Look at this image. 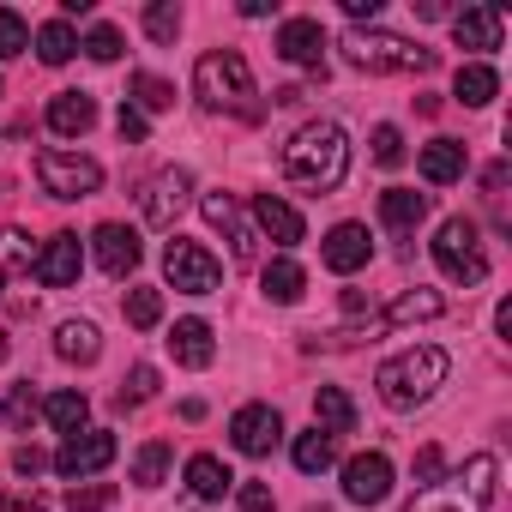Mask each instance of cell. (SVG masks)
Instances as JSON below:
<instances>
[{
  "label": "cell",
  "mask_w": 512,
  "mask_h": 512,
  "mask_svg": "<svg viewBox=\"0 0 512 512\" xmlns=\"http://www.w3.org/2000/svg\"><path fill=\"white\" fill-rule=\"evenodd\" d=\"M284 175L308 193H332L344 175H350V139L338 121H308L290 133L284 145Z\"/></svg>",
  "instance_id": "1"
},
{
  "label": "cell",
  "mask_w": 512,
  "mask_h": 512,
  "mask_svg": "<svg viewBox=\"0 0 512 512\" xmlns=\"http://www.w3.org/2000/svg\"><path fill=\"white\" fill-rule=\"evenodd\" d=\"M446 374H452L446 350L416 344V350L386 356V362H380V374H374V386H380V404H386V410H422V404L446 386Z\"/></svg>",
  "instance_id": "2"
},
{
  "label": "cell",
  "mask_w": 512,
  "mask_h": 512,
  "mask_svg": "<svg viewBox=\"0 0 512 512\" xmlns=\"http://www.w3.org/2000/svg\"><path fill=\"white\" fill-rule=\"evenodd\" d=\"M338 49H344V61L362 67V73H428V67L440 61L434 49H422V43H410V37H398V31H374V25H350Z\"/></svg>",
  "instance_id": "3"
},
{
  "label": "cell",
  "mask_w": 512,
  "mask_h": 512,
  "mask_svg": "<svg viewBox=\"0 0 512 512\" xmlns=\"http://www.w3.org/2000/svg\"><path fill=\"white\" fill-rule=\"evenodd\" d=\"M494 476H500L494 452H476L458 476H440V482L416 488V500L404 512H488L494 506Z\"/></svg>",
  "instance_id": "4"
},
{
  "label": "cell",
  "mask_w": 512,
  "mask_h": 512,
  "mask_svg": "<svg viewBox=\"0 0 512 512\" xmlns=\"http://www.w3.org/2000/svg\"><path fill=\"white\" fill-rule=\"evenodd\" d=\"M193 91H199L205 109H247L253 73H247V61H241L235 49H211V55H199V67H193Z\"/></svg>",
  "instance_id": "5"
},
{
  "label": "cell",
  "mask_w": 512,
  "mask_h": 512,
  "mask_svg": "<svg viewBox=\"0 0 512 512\" xmlns=\"http://www.w3.org/2000/svg\"><path fill=\"white\" fill-rule=\"evenodd\" d=\"M434 266L452 284H464V290H476L488 278V253H482V235H476L470 217H446L440 223V235H434Z\"/></svg>",
  "instance_id": "6"
},
{
  "label": "cell",
  "mask_w": 512,
  "mask_h": 512,
  "mask_svg": "<svg viewBox=\"0 0 512 512\" xmlns=\"http://www.w3.org/2000/svg\"><path fill=\"white\" fill-rule=\"evenodd\" d=\"M37 181H43V193H55V199H91V193L103 187V163L85 157V151L49 145V151L37 157Z\"/></svg>",
  "instance_id": "7"
},
{
  "label": "cell",
  "mask_w": 512,
  "mask_h": 512,
  "mask_svg": "<svg viewBox=\"0 0 512 512\" xmlns=\"http://www.w3.org/2000/svg\"><path fill=\"white\" fill-rule=\"evenodd\" d=\"M115 452H121V446H115V434H109V428H79V434H67V440H61V452H55L49 464H55L67 482H91L97 470H109V464H115Z\"/></svg>",
  "instance_id": "8"
},
{
  "label": "cell",
  "mask_w": 512,
  "mask_h": 512,
  "mask_svg": "<svg viewBox=\"0 0 512 512\" xmlns=\"http://www.w3.org/2000/svg\"><path fill=\"white\" fill-rule=\"evenodd\" d=\"M163 272H169V284H175L181 296H211V290L223 284V266L211 260L199 241H181V235L163 247Z\"/></svg>",
  "instance_id": "9"
},
{
  "label": "cell",
  "mask_w": 512,
  "mask_h": 512,
  "mask_svg": "<svg viewBox=\"0 0 512 512\" xmlns=\"http://www.w3.org/2000/svg\"><path fill=\"white\" fill-rule=\"evenodd\" d=\"M187 193H193V175L187 169H157L145 187H139V217L151 229H169L181 211H187Z\"/></svg>",
  "instance_id": "10"
},
{
  "label": "cell",
  "mask_w": 512,
  "mask_h": 512,
  "mask_svg": "<svg viewBox=\"0 0 512 512\" xmlns=\"http://www.w3.org/2000/svg\"><path fill=\"white\" fill-rule=\"evenodd\" d=\"M278 440H284V416H278L272 404H241V410L229 416V446L247 452V458H266Z\"/></svg>",
  "instance_id": "11"
},
{
  "label": "cell",
  "mask_w": 512,
  "mask_h": 512,
  "mask_svg": "<svg viewBox=\"0 0 512 512\" xmlns=\"http://www.w3.org/2000/svg\"><path fill=\"white\" fill-rule=\"evenodd\" d=\"M392 494V458L386 452H356L344 464V500L350 506H380Z\"/></svg>",
  "instance_id": "12"
},
{
  "label": "cell",
  "mask_w": 512,
  "mask_h": 512,
  "mask_svg": "<svg viewBox=\"0 0 512 512\" xmlns=\"http://www.w3.org/2000/svg\"><path fill=\"white\" fill-rule=\"evenodd\" d=\"M37 284H49V290H67V284H79V272H85V247H79V235H49L43 247H37Z\"/></svg>",
  "instance_id": "13"
},
{
  "label": "cell",
  "mask_w": 512,
  "mask_h": 512,
  "mask_svg": "<svg viewBox=\"0 0 512 512\" xmlns=\"http://www.w3.org/2000/svg\"><path fill=\"white\" fill-rule=\"evenodd\" d=\"M320 260H326L338 278H350V272H362V266L374 260V241H368L362 223H338V229L320 241Z\"/></svg>",
  "instance_id": "14"
},
{
  "label": "cell",
  "mask_w": 512,
  "mask_h": 512,
  "mask_svg": "<svg viewBox=\"0 0 512 512\" xmlns=\"http://www.w3.org/2000/svg\"><path fill=\"white\" fill-rule=\"evenodd\" d=\"M91 241H97V266H103L109 278H133V272H139V253H145V247H139V229L103 223Z\"/></svg>",
  "instance_id": "15"
},
{
  "label": "cell",
  "mask_w": 512,
  "mask_h": 512,
  "mask_svg": "<svg viewBox=\"0 0 512 512\" xmlns=\"http://www.w3.org/2000/svg\"><path fill=\"white\" fill-rule=\"evenodd\" d=\"M278 55H284L290 67L326 73V31H320V19H290V25L278 31Z\"/></svg>",
  "instance_id": "16"
},
{
  "label": "cell",
  "mask_w": 512,
  "mask_h": 512,
  "mask_svg": "<svg viewBox=\"0 0 512 512\" xmlns=\"http://www.w3.org/2000/svg\"><path fill=\"white\" fill-rule=\"evenodd\" d=\"M253 223H260V235H272L278 247H296L308 229H302V211L290 205V199H278V193H260L253 199Z\"/></svg>",
  "instance_id": "17"
},
{
  "label": "cell",
  "mask_w": 512,
  "mask_h": 512,
  "mask_svg": "<svg viewBox=\"0 0 512 512\" xmlns=\"http://www.w3.org/2000/svg\"><path fill=\"white\" fill-rule=\"evenodd\" d=\"M452 37H458V49H476V55L500 49V7H464L452 19Z\"/></svg>",
  "instance_id": "18"
},
{
  "label": "cell",
  "mask_w": 512,
  "mask_h": 512,
  "mask_svg": "<svg viewBox=\"0 0 512 512\" xmlns=\"http://www.w3.org/2000/svg\"><path fill=\"white\" fill-rule=\"evenodd\" d=\"M416 163H422V181H428V187H452V181H464V145H458V139H428Z\"/></svg>",
  "instance_id": "19"
},
{
  "label": "cell",
  "mask_w": 512,
  "mask_h": 512,
  "mask_svg": "<svg viewBox=\"0 0 512 512\" xmlns=\"http://www.w3.org/2000/svg\"><path fill=\"white\" fill-rule=\"evenodd\" d=\"M55 356L91 368V362L103 356V332H97L91 320H61V326H55Z\"/></svg>",
  "instance_id": "20"
},
{
  "label": "cell",
  "mask_w": 512,
  "mask_h": 512,
  "mask_svg": "<svg viewBox=\"0 0 512 512\" xmlns=\"http://www.w3.org/2000/svg\"><path fill=\"white\" fill-rule=\"evenodd\" d=\"M169 356H175L181 368H211V356H217L211 326H205V320H175V332H169Z\"/></svg>",
  "instance_id": "21"
},
{
  "label": "cell",
  "mask_w": 512,
  "mask_h": 512,
  "mask_svg": "<svg viewBox=\"0 0 512 512\" xmlns=\"http://www.w3.org/2000/svg\"><path fill=\"white\" fill-rule=\"evenodd\" d=\"M452 91H458V103H464V109H488V103L500 97V73H494L488 61H464V67H458V79H452Z\"/></svg>",
  "instance_id": "22"
},
{
  "label": "cell",
  "mask_w": 512,
  "mask_h": 512,
  "mask_svg": "<svg viewBox=\"0 0 512 512\" xmlns=\"http://www.w3.org/2000/svg\"><path fill=\"white\" fill-rule=\"evenodd\" d=\"M91 121H97V103H91L85 91H61V97L49 103V127H55L61 139H79V133H91Z\"/></svg>",
  "instance_id": "23"
},
{
  "label": "cell",
  "mask_w": 512,
  "mask_h": 512,
  "mask_svg": "<svg viewBox=\"0 0 512 512\" xmlns=\"http://www.w3.org/2000/svg\"><path fill=\"white\" fill-rule=\"evenodd\" d=\"M428 217V193H416V187H386L380 193V223L386 229H416Z\"/></svg>",
  "instance_id": "24"
},
{
  "label": "cell",
  "mask_w": 512,
  "mask_h": 512,
  "mask_svg": "<svg viewBox=\"0 0 512 512\" xmlns=\"http://www.w3.org/2000/svg\"><path fill=\"white\" fill-rule=\"evenodd\" d=\"M290 458H296V470H302V476H320V470H332V464H338V434L308 428V434H296Z\"/></svg>",
  "instance_id": "25"
},
{
  "label": "cell",
  "mask_w": 512,
  "mask_h": 512,
  "mask_svg": "<svg viewBox=\"0 0 512 512\" xmlns=\"http://www.w3.org/2000/svg\"><path fill=\"white\" fill-rule=\"evenodd\" d=\"M187 488H193L199 500H223V494L235 488V476H229V464H223L217 452H199V458H187Z\"/></svg>",
  "instance_id": "26"
},
{
  "label": "cell",
  "mask_w": 512,
  "mask_h": 512,
  "mask_svg": "<svg viewBox=\"0 0 512 512\" xmlns=\"http://www.w3.org/2000/svg\"><path fill=\"white\" fill-rule=\"evenodd\" d=\"M314 416H320L326 434H350V428H356V404H350L344 386H320V392H314Z\"/></svg>",
  "instance_id": "27"
},
{
  "label": "cell",
  "mask_w": 512,
  "mask_h": 512,
  "mask_svg": "<svg viewBox=\"0 0 512 512\" xmlns=\"http://www.w3.org/2000/svg\"><path fill=\"white\" fill-rule=\"evenodd\" d=\"M260 284H266V296H272V302H284V308H290V302H302V290H308V272H302L296 260H272V266L260 272Z\"/></svg>",
  "instance_id": "28"
},
{
  "label": "cell",
  "mask_w": 512,
  "mask_h": 512,
  "mask_svg": "<svg viewBox=\"0 0 512 512\" xmlns=\"http://www.w3.org/2000/svg\"><path fill=\"white\" fill-rule=\"evenodd\" d=\"M37 55H43V67H67V61L79 55V37H73V25H67V19H49V25L37 31Z\"/></svg>",
  "instance_id": "29"
},
{
  "label": "cell",
  "mask_w": 512,
  "mask_h": 512,
  "mask_svg": "<svg viewBox=\"0 0 512 512\" xmlns=\"http://www.w3.org/2000/svg\"><path fill=\"white\" fill-rule=\"evenodd\" d=\"M440 308H446V302H440V290H410V296H398V302L386 308V320H380V326H392V332H398V326H410V320H434Z\"/></svg>",
  "instance_id": "30"
},
{
  "label": "cell",
  "mask_w": 512,
  "mask_h": 512,
  "mask_svg": "<svg viewBox=\"0 0 512 512\" xmlns=\"http://www.w3.org/2000/svg\"><path fill=\"white\" fill-rule=\"evenodd\" d=\"M43 416H49V428L79 434L85 416H91V404H85V392H49V398H43Z\"/></svg>",
  "instance_id": "31"
},
{
  "label": "cell",
  "mask_w": 512,
  "mask_h": 512,
  "mask_svg": "<svg viewBox=\"0 0 512 512\" xmlns=\"http://www.w3.org/2000/svg\"><path fill=\"white\" fill-rule=\"evenodd\" d=\"M139 115H163V109H175V85H163L157 73H139L133 79V97H127Z\"/></svg>",
  "instance_id": "32"
},
{
  "label": "cell",
  "mask_w": 512,
  "mask_h": 512,
  "mask_svg": "<svg viewBox=\"0 0 512 512\" xmlns=\"http://www.w3.org/2000/svg\"><path fill=\"white\" fill-rule=\"evenodd\" d=\"M163 476H169V446H163V440H145L139 458H133V482H139V488H157Z\"/></svg>",
  "instance_id": "33"
},
{
  "label": "cell",
  "mask_w": 512,
  "mask_h": 512,
  "mask_svg": "<svg viewBox=\"0 0 512 512\" xmlns=\"http://www.w3.org/2000/svg\"><path fill=\"white\" fill-rule=\"evenodd\" d=\"M145 37L151 43H175L181 37V7H175V0H151V7H145Z\"/></svg>",
  "instance_id": "34"
},
{
  "label": "cell",
  "mask_w": 512,
  "mask_h": 512,
  "mask_svg": "<svg viewBox=\"0 0 512 512\" xmlns=\"http://www.w3.org/2000/svg\"><path fill=\"white\" fill-rule=\"evenodd\" d=\"M115 506V482H73L67 488V512H109Z\"/></svg>",
  "instance_id": "35"
},
{
  "label": "cell",
  "mask_w": 512,
  "mask_h": 512,
  "mask_svg": "<svg viewBox=\"0 0 512 512\" xmlns=\"http://www.w3.org/2000/svg\"><path fill=\"white\" fill-rule=\"evenodd\" d=\"M7 266H19V272L37 266V247H31L25 229H0V272H7Z\"/></svg>",
  "instance_id": "36"
},
{
  "label": "cell",
  "mask_w": 512,
  "mask_h": 512,
  "mask_svg": "<svg viewBox=\"0 0 512 512\" xmlns=\"http://www.w3.org/2000/svg\"><path fill=\"white\" fill-rule=\"evenodd\" d=\"M157 320H163V296H157V290H145V284H139V290H127V326L151 332Z\"/></svg>",
  "instance_id": "37"
},
{
  "label": "cell",
  "mask_w": 512,
  "mask_h": 512,
  "mask_svg": "<svg viewBox=\"0 0 512 512\" xmlns=\"http://www.w3.org/2000/svg\"><path fill=\"white\" fill-rule=\"evenodd\" d=\"M19 49H31V25L13 7H0V61H13Z\"/></svg>",
  "instance_id": "38"
},
{
  "label": "cell",
  "mask_w": 512,
  "mask_h": 512,
  "mask_svg": "<svg viewBox=\"0 0 512 512\" xmlns=\"http://www.w3.org/2000/svg\"><path fill=\"white\" fill-rule=\"evenodd\" d=\"M79 49H85L91 61H103V67H109V61H121V31H115V25H91Z\"/></svg>",
  "instance_id": "39"
},
{
  "label": "cell",
  "mask_w": 512,
  "mask_h": 512,
  "mask_svg": "<svg viewBox=\"0 0 512 512\" xmlns=\"http://www.w3.org/2000/svg\"><path fill=\"white\" fill-rule=\"evenodd\" d=\"M151 392H157V368H151V362H139V368L127 374V386H121V410H127V404H145Z\"/></svg>",
  "instance_id": "40"
},
{
  "label": "cell",
  "mask_w": 512,
  "mask_h": 512,
  "mask_svg": "<svg viewBox=\"0 0 512 512\" xmlns=\"http://www.w3.org/2000/svg\"><path fill=\"white\" fill-rule=\"evenodd\" d=\"M374 163H386V169L404 163V133L398 127H374Z\"/></svg>",
  "instance_id": "41"
},
{
  "label": "cell",
  "mask_w": 512,
  "mask_h": 512,
  "mask_svg": "<svg viewBox=\"0 0 512 512\" xmlns=\"http://www.w3.org/2000/svg\"><path fill=\"white\" fill-rule=\"evenodd\" d=\"M235 512H278L266 482H235Z\"/></svg>",
  "instance_id": "42"
},
{
  "label": "cell",
  "mask_w": 512,
  "mask_h": 512,
  "mask_svg": "<svg viewBox=\"0 0 512 512\" xmlns=\"http://www.w3.org/2000/svg\"><path fill=\"white\" fill-rule=\"evenodd\" d=\"M115 127H121V139L127 145H145V133H151V121L133 109V103H121V115H115Z\"/></svg>",
  "instance_id": "43"
},
{
  "label": "cell",
  "mask_w": 512,
  "mask_h": 512,
  "mask_svg": "<svg viewBox=\"0 0 512 512\" xmlns=\"http://www.w3.org/2000/svg\"><path fill=\"white\" fill-rule=\"evenodd\" d=\"M13 470H19V476H37V470H49V452H43V446H19V452H13Z\"/></svg>",
  "instance_id": "44"
},
{
  "label": "cell",
  "mask_w": 512,
  "mask_h": 512,
  "mask_svg": "<svg viewBox=\"0 0 512 512\" xmlns=\"http://www.w3.org/2000/svg\"><path fill=\"white\" fill-rule=\"evenodd\" d=\"M440 470H446L440 446H422V452H416V476H422V488H428V482H440Z\"/></svg>",
  "instance_id": "45"
},
{
  "label": "cell",
  "mask_w": 512,
  "mask_h": 512,
  "mask_svg": "<svg viewBox=\"0 0 512 512\" xmlns=\"http://www.w3.org/2000/svg\"><path fill=\"white\" fill-rule=\"evenodd\" d=\"M0 416H13V422H31V416H37V398H31V392H13Z\"/></svg>",
  "instance_id": "46"
},
{
  "label": "cell",
  "mask_w": 512,
  "mask_h": 512,
  "mask_svg": "<svg viewBox=\"0 0 512 512\" xmlns=\"http://www.w3.org/2000/svg\"><path fill=\"white\" fill-rule=\"evenodd\" d=\"M344 13L362 25V19H380V0H344Z\"/></svg>",
  "instance_id": "47"
},
{
  "label": "cell",
  "mask_w": 512,
  "mask_h": 512,
  "mask_svg": "<svg viewBox=\"0 0 512 512\" xmlns=\"http://www.w3.org/2000/svg\"><path fill=\"white\" fill-rule=\"evenodd\" d=\"M266 13H278V0H241V19H266Z\"/></svg>",
  "instance_id": "48"
},
{
  "label": "cell",
  "mask_w": 512,
  "mask_h": 512,
  "mask_svg": "<svg viewBox=\"0 0 512 512\" xmlns=\"http://www.w3.org/2000/svg\"><path fill=\"white\" fill-rule=\"evenodd\" d=\"M494 332H500V338H512V302H500V308H494Z\"/></svg>",
  "instance_id": "49"
},
{
  "label": "cell",
  "mask_w": 512,
  "mask_h": 512,
  "mask_svg": "<svg viewBox=\"0 0 512 512\" xmlns=\"http://www.w3.org/2000/svg\"><path fill=\"white\" fill-rule=\"evenodd\" d=\"M0 362H7V332H0Z\"/></svg>",
  "instance_id": "50"
},
{
  "label": "cell",
  "mask_w": 512,
  "mask_h": 512,
  "mask_svg": "<svg viewBox=\"0 0 512 512\" xmlns=\"http://www.w3.org/2000/svg\"><path fill=\"white\" fill-rule=\"evenodd\" d=\"M0 290H7V272H0Z\"/></svg>",
  "instance_id": "51"
},
{
  "label": "cell",
  "mask_w": 512,
  "mask_h": 512,
  "mask_svg": "<svg viewBox=\"0 0 512 512\" xmlns=\"http://www.w3.org/2000/svg\"><path fill=\"white\" fill-rule=\"evenodd\" d=\"M308 512H326V506H308Z\"/></svg>",
  "instance_id": "52"
}]
</instances>
